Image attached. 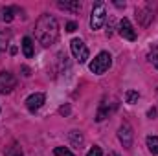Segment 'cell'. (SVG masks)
Segmentation results:
<instances>
[{
	"instance_id": "obj_1",
	"label": "cell",
	"mask_w": 158,
	"mask_h": 156,
	"mask_svg": "<svg viewBox=\"0 0 158 156\" xmlns=\"http://www.w3.org/2000/svg\"><path fill=\"white\" fill-rule=\"evenodd\" d=\"M35 37L42 46H52L59 39V24L52 15H40L35 24Z\"/></svg>"
},
{
	"instance_id": "obj_2",
	"label": "cell",
	"mask_w": 158,
	"mask_h": 156,
	"mask_svg": "<svg viewBox=\"0 0 158 156\" xmlns=\"http://www.w3.org/2000/svg\"><path fill=\"white\" fill-rule=\"evenodd\" d=\"M110 66H112V57H110L109 51H101V53H98V57L88 64L90 72H92V74H98V76L105 74Z\"/></svg>"
},
{
	"instance_id": "obj_3",
	"label": "cell",
	"mask_w": 158,
	"mask_h": 156,
	"mask_svg": "<svg viewBox=\"0 0 158 156\" xmlns=\"http://www.w3.org/2000/svg\"><path fill=\"white\" fill-rule=\"evenodd\" d=\"M105 18H107L105 4L103 2H96L94 7H92V15H90V28L94 31L96 30H101V26L105 24Z\"/></svg>"
},
{
	"instance_id": "obj_4",
	"label": "cell",
	"mask_w": 158,
	"mask_h": 156,
	"mask_svg": "<svg viewBox=\"0 0 158 156\" xmlns=\"http://www.w3.org/2000/svg\"><path fill=\"white\" fill-rule=\"evenodd\" d=\"M118 138H119V142H121V145H123L125 149H131V147H132L134 132H132V127H131L129 121H123V123H121V127H119V130H118Z\"/></svg>"
},
{
	"instance_id": "obj_5",
	"label": "cell",
	"mask_w": 158,
	"mask_h": 156,
	"mask_svg": "<svg viewBox=\"0 0 158 156\" xmlns=\"http://www.w3.org/2000/svg\"><path fill=\"white\" fill-rule=\"evenodd\" d=\"M70 48H72V53H74V57H76V61L77 63H86V59H88V48H86V44L83 42L81 39H74L70 42Z\"/></svg>"
},
{
	"instance_id": "obj_6",
	"label": "cell",
	"mask_w": 158,
	"mask_h": 156,
	"mask_svg": "<svg viewBox=\"0 0 158 156\" xmlns=\"http://www.w3.org/2000/svg\"><path fill=\"white\" fill-rule=\"evenodd\" d=\"M136 18H138V22H140L142 26H149L151 20L155 18V9H153V6H151V4H143V6L136 7Z\"/></svg>"
},
{
	"instance_id": "obj_7",
	"label": "cell",
	"mask_w": 158,
	"mask_h": 156,
	"mask_svg": "<svg viewBox=\"0 0 158 156\" xmlns=\"http://www.w3.org/2000/svg\"><path fill=\"white\" fill-rule=\"evenodd\" d=\"M17 86V77L9 72H0V94H9Z\"/></svg>"
},
{
	"instance_id": "obj_8",
	"label": "cell",
	"mask_w": 158,
	"mask_h": 156,
	"mask_svg": "<svg viewBox=\"0 0 158 156\" xmlns=\"http://www.w3.org/2000/svg\"><path fill=\"white\" fill-rule=\"evenodd\" d=\"M116 109H118V101H116V99H112V103H107V99H103V103L99 105L96 121H103L105 117H109V114H112Z\"/></svg>"
},
{
	"instance_id": "obj_9",
	"label": "cell",
	"mask_w": 158,
	"mask_h": 156,
	"mask_svg": "<svg viewBox=\"0 0 158 156\" xmlns=\"http://www.w3.org/2000/svg\"><path fill=\"white\" fill-rule=\"evenodd\" d=\"M44 101H46V96L40 94V92H37V94H31V96L26 99V107H28L30 112H35V110H39L40 107L44 105Z\"/></svg>"
},
{
	"instance_id": "obj_10",
	"label": "cell",
	"mask_w": 158,
	"mask_h": 156,
	"mask_svg": "<svg viewBox=\"0 0 158 156\" xmlns=\"http://www.w3.org/2000/svg\"><path fill=\"white\" fill-rule=\"evenodd\" d=\"M119 35L127 40H136V31H134V28H132L129 18H123L119 22Z\"/></svg>"
},
{
	"instance_id": "obj_11",
	"label": "cell",
	"mask_w": 158,
	"mask_h": 156,
	"mask_svg": "<svg viewBox=\"0 0 158 156\" xmlns=\"http://www.w3.org/2000/svg\"><path fill=\"white\" fill-rule=\"evenodd\" d=\"M59 9H64V11H72V13H79L81 11V4L77 0H64V2H57Z\"/></svg>"
},
{
	"instance_id": "obj_12",
	"label": "cell",
	"mask_w": 158,
	"mask_h": 156,
	"mask_svg": "<svg viewBox=\"0 0 158 156\" xmlns=\"http://www.w3.org/2000/svg\"><path fill=\"white\" fill-rule=\"evenodd\" d=\"M11 37H13L11 30H0V51L7 50V46L11 42Z\"/></svg>"
},
{
	"instance_id": "obj_13",
	"label": "cell",
	"mask_w": 158,
	"mask_h": 156,
	"mask_svg": "<svg viewBox=\"0 0 158 156\" xmlns=\"http://www.w3.org/2000/svg\"><path fill=\"white\" fill-rule=\"evenodd\" d=\"M22 51H24V55H26L28 59L33 57L35 48H33V40L30 39V37H24V39H22Z\"/></svg>"
},
{
	"instance_id": "obj_14",
	"label": "cell",
	"mask_w": 158,
	"mask_h": 156,
	"mask_svg": "<svg viewBox=\"0 0 158 156\" xmlns=\"http://www.w3.org/2000/svg\"><path fill=\"white\" fill-rule=\"evenodd\" d=\"M147 149H149V153L151 154H158V136H147Z\"/></svg>"
},
{
	"instance_id": "obj_15",
	"label": "cell",
	"mask_w": 158,
	"mask_h": 156,
	"mask_svg": "<svg viewBox=\"0 0 158 156\" xmlns=\"http://www.w3.org/2000/svg\"><path fill=\"white\" fill-rule=\"evenodd\" d=\"M70 142H72L76 147H81L83 142H85V138H83V134H81L79 130H72V132H70Z\"/></svg>"
},
{
	"instance_id": "obj_16",
	"label": "cell",
	"mask_w": 158,
	"mask_h": 156,
	"mask_svg": "<svg viewBox=\"0 0 158 156\" xmlns=\"http://www.w3.org/2000/svg\"><path fill=\"white\" fill-rule=\"evenodd\" d=\"M6 156H24V154H22V149H20L19 143H11L6 149Z\"/></svg>"
},
{
	"instance_id": "obj_17",
	"label": "cell",
	"mask_w": 158,
	"mask_h": 156,
	"mask_svg": "<svg viewBox=\"0 0 158 156\" xmlns=\"http://www.w3.org/2000/svg\"><path fill=\"white\" fill-rule=\"evenodd\" d=\"M15 13V7H4L2 9V20H6V22H11L13 20V15Z\"/></svg>"
},
{
	"instance_id": "obj_18",
	"label": "cell",
	"mask_w": 158,
	"mask_h": 156,
	"mask_svg": "<svg viewBox=\"0 0 158 156\" xmlns=\"http://www.w3.org/2000/svg\"><path fill=\"white\" fill-rule=\"evenodd\" d=\"M138 97H140V94H138L136 90H129V92L125 94V101H127L129 105H134V103L138 101Z\"/></svg>"
},
{
	"instance_id": "obj_19",
	"label": "cell",
	"mask_w": 158,
	"mask_h": 156,
	"mask_svg": "<svg viewBox=\"0 0 158 156\" xmlns=\"http://www.w3.org/2000/svg\"><path fill=\"white\" fill-rule=\"evenodd\" d=\"M149 61H151V64H153L155 68H158V48L156 46L149 51Z\"/></svg>"
},
{
	"instance_id": "obj_20",
	"label": "cell",
	"mask_w": 158,
	"mask_h": 156,
	"mask_svg": "<svg viewBox=\"0 0 158 156\" xmlns=\"http://www.w3.org/2000/svg\"><path fill=\"white\" fill-rule=\"evenodd\" d=\"M53 154H55V156H74V153H72V151H68L66 147H55Z\"/></svg>"
},
{
	"instance_id": "obj_21",
	"label": "cell",
	"mask_w": 158,
	"mask_h": 156,
	"mask_svg": "<svg viewBox=\"0 0 158 156\" xmlns=\"http://www.w3.org/2000/svg\"><path fill=\"white\" fill-rule=\"evenodd\" d=\"M86 156H103V153H101V149H99V147H96V145H94V147L86 153Z\"/></svg>"
},
{
	"instance_id": "obj_22",
	"label": "cell",
	"mask_w": 158,
	"mask_h": 156,
	"mask_svg": "<svg viewBox=\"0 0 158 156\" xmlns=\"http://www.w3.org/2000/svg\"><path fill=\"white\" fill-rule=\"evenodd\" d=\"M76 30H77V24H76V22H68V24H66V31H68V33H74Z\"/></svg>"
},
{
	"instance_id": "obj_23",
	"label": "cell",
	"mask_w": 158,
	"mask_h": 156,
	"mask_svg": "<svg viewBox=\"0 0 158 156\" xmlns=\"http://www.w3.org/2000/svg\"><path fill=\"white\" fill-rule=\"evenodd\" d=\"M59 114H63V116H66V114H70V107H68V105H64V107H61V109H59Z\"/></svg>"
},
{
	"instance_id": "obj_24",
	"label": "cell",
	"mask_w": 158,
	"mask_h": 156,
	"mask_svg": "<svg viewBox=\"0 0 158 156\" xmlns=\"http://www.w3.org/2000/svg\"><path fill=\"white\" fill-rule=\"evenodd\" d=\"M147 116H149V117H155V116H156V109H149Z\"/></svg>"
},
{
	"instance_id": "obj_25",
	"label": "cell",
	"mask_w": 158,
	"mask_h": 156,
	"mask_svg": "<svg viewBox=\"0 0 158 156\" xmlns=\"http://www.w3.org/2000/svg\"><path fill=\"white\" fill-rule=\"evenodd\" d=\"M22 72H24V76H30V68L28 66H22Z\"/></svg>"
},
{
	"instance_id": "obj_26",
	"label": "cell",
	"mask_w": 158,
	"mask_h": 156,
	"mask_svg": "<svg viewBox=\"0 0 158 156\" xmlns=\"http://www.w3.org/2000/svg\"><path fill=\"white\" fill-rule=\"evenodd\" d=\"M116 7H125V2H114Z\"/></svg>"
},
{
	"instance_id": "obj_27",
	"label": "cell",
	"mask_w": 158,
	"mask_h": 156,
	"mask_svg": "<svg viewBox=\"0 0 158 156\" xmlns=\"http://www.w3.org/2000/svg\"><path fill=\"white\" fill-rule=\"evenodd\" d=\"M107 156H119V154H116V153H109Z\"/></svg>"
}]
</instances>
